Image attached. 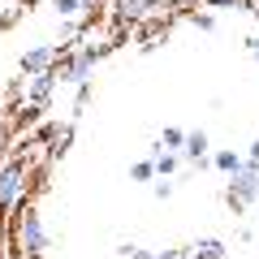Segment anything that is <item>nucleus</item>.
Instances as JSON below:
<instances>
[{
    "label": "nucleus",
    "mask_w": 259,
    "mask_h": 259,
    "mask_svg": "<svg viewBox=\"0 0 259 259\" xmlns=\"http://www.w3.org/2000/svg\"><path fill=\"white\" fill-rule=\"evenodd\" d=\"M177 259H194V255H190V250H182V255H177Z\"/></svg>",
    "instance_id": "obj_25"
},
{
    "label": "nucleus",
    "mask_w": 259,
    "mask_h": 259,
    "mask_svg": "<svg viewBox=\"0 0 259 259\" xmlns=\"http://www.w3.org/2000/svg\"><path fill=\"white\" fill-rule=\"evenodd\" d=\"M259 199V164H242V173L229 177V190H225V203H229V212H246L250 203Z\"/></svg>",
    "instance_id": "obj_4"
},
{
    "label": "nucleus",
    "mask_w": 259,
    "mask_h": 259,
    "mask_svg": "<svg viewBox=\"0 0 259 259\" xmlns=\"http://www.w3.org/2000/svg\"><path fill=\"white\" fill-rule=\"evenodd\" d=\"M121 255H125V259H156V250H143V246H130V242H125Z\"/></svg>",
    "instance_id": "obj_16"
},
{
    "label": "nucleus",
    "mask_w": 259,
    "mask_h": 259,
    "mask_svg": "<svg viewBox=\"0 0 259 259\" xmlns=\"http://www.w3.org/2000/svg\"><path fill=\"white\" fill-rule=\"evenodd\" d=\"M130 177H134V182H156V164H151V160H139V164L130 168Z\"/></svg>",
    "instance_id": "obj_13"
},
{
    "label": "nucleus",
    "mask_w": 259,
    "mask_h": 259,
    "mask_svg": "<svg viewBox=\"0 0 259 259\" xmlns=\"http://www.w3.org/2000/svg\"><path fill=\"white\" fill-rule=\"evenodd\" d=\"M13 22H18V9H9V13H0V30H9Z\"/></svg>",
    "instance_id": "obj_19"
},
{
    "label": "nucleus",
    "mask_w": 259,
    "mask_h": 259,
    "mask_svg": "<svg viewBox=\"0 0 259 259\" xmlns=\"http://www.w3.org/2000/svg\"><path fill=\"white\" fill-rule=\"evenodd\" d=\"M207 9H250V0H203Z\"/></svg>",
    "instance_id": "obj_15"
},
{
    "label": "nucleus",
    "mask_w": 259,
    "mask_h": 259,
    "mask_svg": "<svg viewBox=\"0 0 259 259\" xmlns=\"http://www.w3.org/2000/svg\"><path fill=\"white\" fill-rule=\"evenodd\" d=\"M173 190H177L173 177H156V182H151V194H156L160 203H164V199H173Z\"/></svg>",
    "instance_id": "obj_14"
},
{
    "label": "nucleus",
    "mask_w": 259,
    "mask_h": 259,
    "mask_svg": "<svg viewBox=\"0 0 259 259\" xmlns=\"http://www.w3.org/2000/svg\"><path fill=\"white\" fill-rule=\"evenodd\" d=\"M56 61H61V48L56 44H39V48H26L18 65H22L26 78H39V74H48V69H56Z\"/></svg>",
    "instance_id": "obj_5"
},
{
    "label": "nucleus",
    "mask_w": 259,
    "mask_h": 259,
    "mask_svg": "<svg viewBox=\"0 0 259 259\" xmlns=\"http://www.w3.org/2000/svg\"><path fill=\"white\" fill-rule=\"evenodd\" d=\"M112 48H117V44H87V48H78V52H69L65 61H56V78H61V82H74V87L87 82L91 69H95V61L108 56Z\"/></svg>",
    "instance_id": "obj_3"
},
{
    "label": "nucleus",
    "mask_w": 259,
    "mask_h": 259,
    "mask_svg": "<svg viewBox=\"0 0 259 259\" xmlns=\"http://www.w3.org/2000/svg\"><path fill=\"white\" fill-rule=\"evenodd\" d=\"M0 259H9V255H5V246H0Z\"/></svg>",
    "instance_id": "obj_27"
},
{
    "label": "nucleus",
    "mask_w": 259,
    "mask_h": 259,
    "mask_svg": "<svg viewBox=\"0 0 259 259\" xmlns=\"http://www.w3.org/2000/svg\"><path fill=\"white\" fill-rule=\"evenodd\" d=\"M82 9H91V13H95V9H104V0H82Z\"/></svg>",
    "instance_id": "obj_22"
},
{
    "label": "nucleus",
    "mask_w": 259,
    "mask_h": 259,
    "mask_svg": "<svg viewBox=\"0 0 259 259\" xmlns=\"http://www.w3.org/2000/svg\"><path fill=\"white\" fill-rule=\"evenodd\" d=\"M246 52H250V56L259 61V39H246Z\"/></svg>",
    "instance_id": "obj_21"
},
{
    "label": "nucleus",
    "mask_w": 259,
    "mask_h": 259,
    "mask_svg": "<svg viewBox=\"0 0 259 259\" xmlns=\"http://www.w3.org/2000/svg\"><path fill=\"white\" fill-rule=\"evenodd\" d=\"M52 9L61 13V22H74L82 13V0H52Z\"/></svg>",
    "instance_id": "obj_12"
},
{
    "label": "nucleus",
    "mask_w": 259,
    "mask_h": 259,
    "mask_svg": "<svg viewBox=\"0 0 259 259\" xmlns=\"http://www.w3.org/2000/svg\"><path fill=\"white\" fill-rule=\"evenodd\" d=\"M160 147H164V151H173V156H177V151L186 147V130H177V125H168L164 134H160Z\"/></svg>",
    "instance_id": "obj_11"
},
{
    "label": "nucleus",
    "mask_w": 259,
    "mask_h": 259,
    "mask_svg": "<svg viewBox=\"0 0 259 259\" xmlns=\"http://www.w3.org/2000/svg\"><path fill=\"white\" fill-rule=\"evenodd\" d=\"M9 259H26V255H18V250H13V255H9Z\"/></svg>",
    "instance_id": "obj_26"
},
{
    "label": "nucleus",
    "mask_w": 259,
    "mask_h": 259,
    "mask_svg": "<svg viewBox=\"0 0 259 259\" xmlns=\"http://www.w3.org/2000/svg\"><path fill=\"white\" fill-rule=\"evenodd\" d=\"M48 246H52V238H48L44 216L26 203L18 216H13V250H18V255H26V259H44Z\"/></svg>",
    "instance_id": "obj_1"
},
{
    "label": "nucleus",
    "mask_w": 259,
    "mask_h": 259,
    "mask_svg": "<svg viewBox=\"0 0 259 259\" xmlns=\"http://www.w3.org/2000/svg\"><path fill=\"white\" fill-rule=\"evenodd\" d=\"M56 69H48V74H39V78H30V87H26V104H30V112H44L48 108V100H52V91H56Z\"/></svg>",
    "instance_id": "obj_6"
},
{
    "label": "nucleus",
    "mask_w": 259,
    "mask_h": 259,
    "mask_svg": "<svg viewBox=\"0 0 259 259\" xmlns=\"http://www.w3.org/2000/svg\"><path fill=\"white\" fill-rule=\"evenodd\" d=\"M207 147H212V139H207L203 130H190V134H186V147H182V160H190L194 168H203L207 164Z\"/></svg>",
    "instance_id": "obj_8"
},
{
    "label": "nucleus",
    "mask_w": 259,
    "mask_h": 259,
    "mask_svg": "<svg viewBox=\"0 0 259 259\" xmlns=\"http://www.w3.org/2000/svg\"><path fill=\"white\" fill-rule=\"evenodd\" d=\"M246 160H250V164H259V139L250 143V151H246Z\"/></svg>",
    "instance_id": "obj_20"
},
{
    "label": "nucleus",
    "mask_w": 259,
    "mask_h": 259,
    "mask_svg": "<svg viewBox=\"0 0 259 259\" xmlns=\"http://www.w3.org/2000/svg\"><path fill=\"white\" fill-rule=\"evenodd\" d=\"M87 100H91V82H78V91H74V108H82Z\"/></svg>",
    "instance_id": "obj_17"
},
{
    "label": "nucleus",
    "mask_w": 259,
    "mask_h": 259,
    "mask_svg": "<svg viewBox=\"0 0 259 259\" xmlns=\"http://www.w3.org/2000/svg\"><path fill=\"white\" fill-rule=\"evenodd\" d=\"M26 194H30V177L22 160H5L0 164V221H13V216L26 207Z\"/></svg>",
    "instance_id": "obj_2"
},
{
    "label": "nucleus",
    "mask_w": 259,
    "mask_h": 259,
    "mask_svg": "<svg viewBox=\"0 0 259 259\" xmlns=\"http://www.w3.org/2000/svg\"><path fill=\"white\" fill-rule=\"evenodd\" d=\"M182 250H156V259H177Z\"/></svg>",
    "instance_id": "obj_23"
},
{
    "label": "nucleus",
    "mask_w": 259,
    "mask_h": 259,
    "mask_svg": "<svg viewBox=\"0 0 259 259\" xmlns=\"http://www.w3.org/2000/svg\"><path fill=\"white\" fill-rule=\"evenodd\" d=\"M190 255H194V259H225V242H216V238H203L199 246H190Z\"/></svg>",
    "instance_id": "obj_10"
},
{
    "label": "nucleus",
    "mask_w": 259,
    "mask_h": 259,
    "mask_svg": "<svg viewBox=\"0 0 259 259\" xmlns=\"http://www.w3.org/2000/svg\"><path fill=\"white\" fill-rule=\"evenodd\" d=\"M190 22H194V26H199V30H212V26H216V18H212V13H194Z\"/></svg>",
    "instance_id": "obj_18"
},
{
    "label": "nucleus",
    "mask_w": 259,
    "mask_h": 259,
    "mask_svg": "<svg viewBox=\"0 0 259 259\" xmlns=\"http://www.w3.org/2000/svg\"><path fill=\"white\" fill-rule=\"evenodd\" d=\"M242 164H246V156H238L233 147H221V151H212V168H216V173H225V177L242 173Z\"/></svg>",
    "instance_id": "obj_9"
},
{
    "label": "nucleus",
    "mask_w": 259,
    "mask_h": 259,
    "mask_svg": "<svg viewBox=\"0 0 259 259\" xmlns=\"http://www.w3.org/2000/svg\"><path fill=\"white\" fill-rule=\"evenodd\" d=\"M112 9H117V22L125 26V22H143V18H151V13L160 9V0H112Z\"/></svg>",
    "instance_id": "obj_7"
},
{
    "label": "nucleus",
    "mask_w": 259,
    "mask_h": 259,
    "mask_svg": "<svg viewBox=\"0 0 259 259\" xmlns=\"http://www.w3.org/2000/svg\"><path fill=\"white\" fill-rule=\"evenodd\" d=\"M5 139H9V125H5V117H0V147H5Z\"/></svg>",
    "instance_id": "obj_24"
}]
</instances>
